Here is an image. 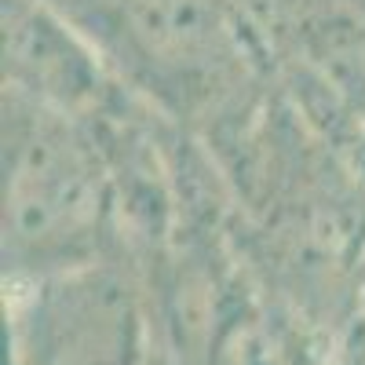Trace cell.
<instances>
[{"mask_svg":"<svg viewBox=\"0 0 365 365\" xmlns=\"http://www.w3.org/2000/svg\"><path fill=\"white\" fill-rule=\"evenodd\" d=\"M351 4H354V8H358V11L365 15V0H351Z\"/></svg>","mask_w":365,"mask_h":365,"instance_id":"cell-4","label":"cell"},{"mask_svg":"<svg viewBox=\"0 0 365 365\" xmlns=\"http://www.w3.org/2000/svg\"><path fill=\"white\" fill-rule=\"evenodd\" d=\"M125 249L117 172L99 125L4 91V285Z\"/></svg>","mask_w":365,"mask_h":365,"instance_id":"cell-2","label":"cell"},{"mask_svg":"<svg viewBox=\"0 0 365 365\" xmlns=\"http://www.w3.org/2000/svg\"><path fill=\"white\" fill-rule=\"evenodd\" d=\"M110 73L208 150L237 135L282 84L245 0H48Z\"/></svg>","mask_w":365,"mask_h":365,"instance_id":"cell-1","label":"cell"},{"mask_svg":"<svg viewBox=\"0 0 365 365\" xmlns=\"http://www.w3.org/2000/svg\"><path fill=\"white\" fill-rule=\"evenodd\" d=\"M4 91L84 120L110 113L128 88L48 0H4Z\"/></svg>","mask_w":365,"mask_h":365,"instance_id":"cell-3","label":"cell"}]
</instances>
